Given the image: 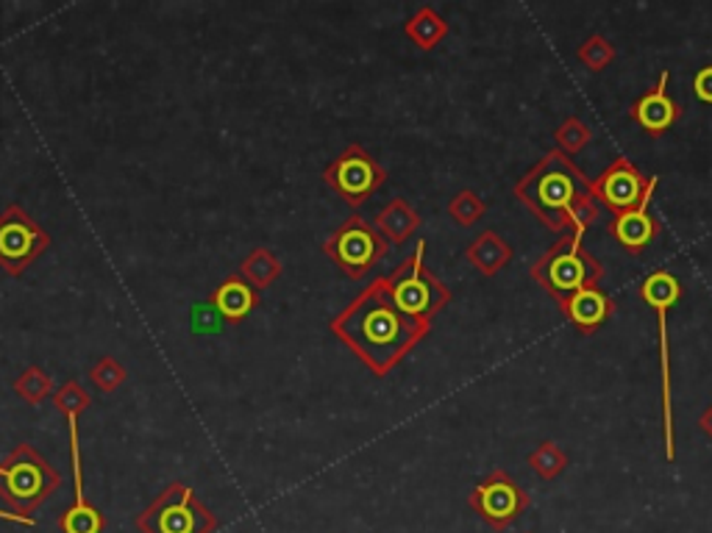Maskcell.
Segmentation results:
<instances>
[{
	"label": "cell",
	"instance_id": "obj_1",
	"mask_svg": "<svg viewBox=\"0 0 712 533\" xmlns=\"http://www.w3.org/2000/svg\"><path fill=\"white\" fill-rule=\"evenodd\" d=\"M329 331L376 378H384L429 336L432 323H421L399 312L379 276L337 317H332Z\"/></svg>",
	"mask_w": 712,
	"mask_h": 533
},
{
	"label": "cell",
	"instance_id": "obj_2",
	"mask_svg": "<svg viewBox=\"0 0 712 533\" xmlns=\"http://www.w3.org/2000/svg\"><path fill=\"white\" fill-rule=\"evenodd\" d=\"M590 178L562 150H549L515 184V198L556 234L585 236L598 220V204L590 195Z\"/></svg>",
	"mask_w": 712,
	"mask_h": 533
},
{
	"label": "cell",
	"instance_id": "obj_3",
	"mask_svg": "<svg viewBox=\"0 0 712 533\" xmlns=\"http://www.w3.org/2000/svg\"><path fill=\"white\" fill-rule=\"evenodd\" d=\"M56 489H61V473L34 444H18L0 459V500L9 511L34 517Z\"/></svg>",
	"mask_w": 712,
	"mask_h": 533
},
{
	"label": "cell",
	"instance_id": "obj_4",
	"mask_svg": "<svg viewBox=\"0 0 712 533\" xmlns=\"http://www.w3.org/2000/svg\"><path fill=\"white\" fill-rule=\"evenodd\" d=\"M585 236L562 234L538 262L529 267L531 281H538L560 303L579 289L598 287L604 278V264L585 247Z\"/></svg>",
	"mask_w": 712,
	"mask_h": 533
},
{
	"label": "cell",
	"instance_id": "obj_5",
	"mask_svg": "<svg viewBox=\"0 0 712 533\" xmlns=\"http://www.w3.org/2000/svg\"><path fill=\"white\" fill-rule=\"evenodd\" d=\"M423 258H426V240L417 242L412 256H406L390 276H381V281L399 312L421 323H432L451 303V289L435 273L426 270Z\"/></svg>",
	"mask_w": 712,
	"mask_h": 533
},
{
	"label": "cell",
	"instance_id": "obj_6",
	"mask_svg": "<svg viewBox=\"0 0 712 533\" xmlns=\"http://www.w3.org/2000/svg\"><path fill=\"white\" fill-rule=\"evenodd\" d=\"M640 298L648 309L657 312L659 328V375H663V444L665 459L676 462V422H674V378H670V341H668V312L682 298V283L670 270H654L640 283Z\"/></svg>",
	"mask_w": 712,
	"mask_h": 533
},
{
	"label": "cell",
	"instance_id": "obj_7",
	"mask_svg": "<svg viewBox=\"0 0 712 533\" xmlns=\"http://www.w3.org/2000/svg\"><path fill=\"white\" fill-rule=\"evenodd\" d=\"M134 525L139 533H215L220 520L195 498L193 486L173 480L146 511L134 517Z\"/></svg>",
	"mask_w": 712,
	"mask_h": 533
},
{
	"label": "cell",
	"instance_id": "obj_8",
	"mask_svg": "<svg viewBox=\"0 0 712 533\" xmlns=\"http://www.w3.org/2000/svg\"><path fill=\"white\" fill-rule=\"evenodd\" d=\"M390 242L376 231L374 222L365 220L359 211L345 217L337 228L332 231L326 242H323V253L334 262L340 273L351 281H363L376 264L387 256Z\"/></svg>",
	"mask_w": 712,
	"mask_h": 533
},
{
	"label": "cell",
	"instance_id": "obj_9",
	"mask_svg": "<svg viewBox=\"0 0 712 533\" xmlns=\"http://www.w3.org/2000/svg\"><path fill=\"white\" fill-rule=\"evenodd\" d=\"M50 247V234L20 204L0 211V270L20 278Z\"/></svg>",
	"mask_w": 712,
	"mask_h": 533
},
{
	"label": "cell",
	"instance_id": "obj_10",
	"mask_svg": "<svg viewBox=\"0 0 712 533\" xmlns=\"http://www.w3.org/2000/svg\"><path fill=\"white\" fill-rule=\"evenodd\" d=\"M323 181L356 211L379 193L381 184L387 181V170L370 157L363 144L354 142L332 164L323 167Z\"/></svg>",
	"mask_w": 712,
	"mask_h": 533
},
{
	"label": "cell",
	"instance_id": "obj_11",
	"mask_svg": "<svg viewBox=\"0 0 712 533\" xmlns=\"http://www.w3.org/2000/svg\"><path fill=\"white\" fill-rule=\"evenodd\" d=\"M587 189H590L596 204L607 206L618 217L652 204V195L657 189V175H643L634 167V162H629L627 157H618L610 167L601 170L598 178H590Z\"/></svg>",
	"mask_w": 712,
	"mask_h": 533
},
{
	"label": "cell",
	"instance_id": "obj_12",
	"mask_svg": "<svg viewBox=\"0 0 712 533\" xmlns=\"http://www.w3.org/2000/svg\"><path fill=\"white\" fill-rule=\"evenodd\" d=\"M471 509L487 522L493 531H507L526 509H529L531 498L529 491L507 475V470L495 467L482 484H476V489L468 495Z\"/></svg>",
	"mask_w": 712,
	"mask_h": 533
},
{
	"label": "cell",
	"instance_id": "obj_13",
	"mask_svg": "<svg viewBox=\"0 0 712 533\" xmlns=\"http://www.w3.org/2000/svg\"><path fill=\"white\" fill-rule=\"evenodd\" d=\"M70 464H73L76 480L73 506L67 511H61L56 525H59L61 533H103L106 531V514L87 500L84 491V464H81L79 431H70Z\"/></svg>",
	"mask_w": 712,
	"mask_h": 533
},
{
	"label": "cell",
	"instance_id": "obj_14",
	"mask_svg": "<svg viewBox=\"0 0 712 533\" xmlns=\"http://www.w3.org/2000/svg\"><path fill=\"white\" fill-rule=\"evenodd\" d=\"M668 81L670 72L663 70L659 72L657 84H654L646 95L638 97V101L632 103V108H629V117L654 139L663 137V134L668 131V128H674L676 123H679V117H682V106L668 95Z\"/></svg>",
	"mask_w": 712,
	"mask_h": 533
},
{
	"label": "cell",
	"instance_id": "obj_15",
	"mask_svg": "<svg viewBox=\"0 0 712 533\" xmlns=\"http://www.w3.org/2000/svg\"><path fill=\"white\" fill-rule=\"evenodd\" d=\"M556 306L562 309V314L567 317V323L574 325L579 334L590 336L596 334L601 325H607L616 314V300L604 292L601 287H587L579 292L562 298Z\"/></svg>",
	"mask_w": 712,
	"mask_h": 533
},
{
	"label": "cell",
	"instance_id": "obj_16",
	"mask_svg": "<svg viewBox=\"0 0 712 533\" xmlns=\"http://www.w3.org/2000/svg\"><path fill=\"white\" fill-rule=\"evenodd\" d=\"M209 303L226 325H240L248 314L260 309L262 298L260 289H254L240 273H234V276H226L223 281L215 287Z\"/></svg>",
	"mask_w": 712,
	"mask_h": 533
},
{
	"label": "cell",
	"instance_id": "obj_17",
	"mask_svg": "<svg viewBox=\"0 0 712 533\" xmlns=\"http://www.w3.org/2000/svg\"><path fill=\"white\" fill-rule=\"evenodd\" d=\"M612 240L623 247L627 253H643L659 234H663V222L659 217H654L648 211V206L643 209L627 211V215L612 217V222L607 225Z\"/></svg>",
	"mask_w": 712,
	"mask_h": 533
},
{
	"label": "cell",
	"instance_id": "obj_18",
	"mask_svg": "<svg viewBox=\"0 0 712 533\" xmlns=\"http://www.w3.org/2000/svg\"><path fill=\"white\" fill-rule=\"evenodd\" d=\"M466 258L484 278H493L513 262V245L498 231L487 228L466 247Z\"/></svg>",
	"mask_w": 712,
	"mask_h": 533
},
{
	"label": "cell",
	"instance_id": "obj_19",
	"mask_svg": "<svg viewBox=\"0 0 712 533\" xmlns=\"http://www.w3.org/2000/svg\"><path fill=\"white\" fill-rule=\"evenodd\" d=\"M374 225L376 231L390 242V245H404V242L415 234L417 228L423 225V220L404 198H393L384 209L379 211V215H376Z\"/></svg>",
	"mask_w": 712,
	"mask_h": 533
},
{
	"label": "cell",
	"instance_id": "obj_20",
	"mask_svg": "<svg viewBox=\"0 0 712 533\" xmlns=\"http://www.w3.org/2000/svg\"><path fill=\"white\" fill-rule=\"evenodd\" d=\"M406 39H412V45H417L421 50H435L437 45L448 36V23L440 12H435L432 7H421L410 20L404 23Z\"/></svg>",
	"mask_w": 712,
	"mask_h": 533
},
{
	"label": "cell",
	"instance_id": "obj_21",
	"mask_svg": "<svg viewBox=\"0 0 712 533\" xmlns=\"http://www.w3.org/2000/svg\"><path fill=\"white\" fill-rule=\"evenodd\" d=\"M282 270L284 267L282 262H278V256L265 245L254 247V251L248 253L240 262V276L254 289L273 287V283L278 281V276H282Z\"/></svg>",
	"mask_w": 712,
	"mask_h": 533
},
{
	"label": "cell",
	"instance_id": "obj_22",
	"mask_svg": "<svg viewBox=\"0 0 712 533\" xmlns=\"http://www.w3.org/2000/svg\"><path fill=\"white\" fill-rule=\"evenodd\" d=\"M54 406L56 412L67 420V431H73V428H79L81 414L92 406V395L79 384V381L70 378V381H65V384L54 392Z\"/></svg>",
	"mask_w": 712,
	"mask_h": 533
},
{
	"label": "cell",
	"instance_id": "obj_23",
	"mask_svg": "<svg viewBox=\"0 0 712 533\" xmlns=\"http://www.w3.org/2000/svg\"><path fill=\"white\" fill-rule=\"evenodd\" d=\"M12 390H14V395L23 397L25 403H31V406H39V403L48 401V397L54 395V378H50L48 372L37 364L25 367V370L20 372V378H14Z\"/></svg>",
	"mask_w": 712,
	"mask_h": 533
},
{
	"label": "cell",
	"instance_id": "obj_24",
	"mask_svg": "<svg viewBox=\"0 0 712 533\" xmlns=\"http://www.w3.org/2000/svg\"><path fill=\"white\" fill-rule=\"evenodd\" d=\"M567 464H571L567 453L560 448V444L551 442V439L540 442L538 448L529 453V467L535 470L543 480L560 478V475L567 470Z\"/></svg>",
	"mask_w": 712,
	"mask_h": 533
},
{
	"label": "cell",
	"instance_id": "obj_25",
	"mask_svg": "<svg viewBox=\"0 0 712 533\" xmlns=\"http://www.w3.org/2000/svg\"><path fill=\"white\" fill-rule=\"evenodd\" d=\"M556 150H562L565 157H576L587 144L593 142V131L587 123H582L579 117H565L554 131Z\"/></svg>",
	"mask_w": 712,
	"mask_h": 533
},
{
	"label": "cell",
	"instance_id": "obj_26",
	"mask_svg": "<svg viewBox=\"0 0 712 533\" xmlns=\"http://www.w3.org/2000/svg\"><path fill=\"white\" fill-rule=\"evenodd\" d=\"M576 59H579L590 72H601V70H607L612 61H616V45H612L607 36L593 34L579 45V50H576Z\"/></svg>",
	"mask_w": 712,
	"mask_h": 533
},
{
	"label": "cell",
	"instance_id": "obj_27",
	"mask_svg": "<svg viewBox=\"0 0 712 533\" xmlns=\"http://www.w3.org/2000/svg\"><path fill=\"white\" fill-rule=\"evenodd\" d=\"M126 378H128L126 367H123L115 356H103V359L90 370V384L95 386L97 392H103V395H112V392L120 390Z\"/></svg>",
	"mask_w": 712,
	"mask_h": 533
},
{
	"label": "cell",
	"instance_id": "obj_28",
	"mask_svg": "<svg viewBox=\"0 0 712 533\" xmlns=\"http://www.w3.org/2000/svg\"><path fill=\"white\" fill-rule=\"evenodd\" d=\"M484 211H487V206H484V200L479 198V193H473V189H462V193L453 195L451 204H448V217L462 228L482 220Z\"/></svg>",
	"mask_w": 712,
	"mask_h": 533
},
{
	"label": "cell",
	"instance_id": "obj_29",
	"mask_svg": "<svg viewBox=\"0 0 712 533\" xmlns=\"http://www.w3.org/2000/svg\"><path fill=\"white\" fill-rule=\"evenodd\" d=\"M693 92L701 103H712V65L701 67L693 76Z\"/></svg>",
	"mask_w": 712,
	"mask_h": 533
},
{
	"label": "cell",
	"instance_id": "obj_30",
	"mask_svg": "<svg viewBox=\"0 0 712 533\" xmlns=\"http://www.w3.org/2000/svg\"><path fill=\"white\" fill-rule=\"evenodd\" d=\"M0 520H7V522H18V525L37 528V520H34V517L18 514V511H3V509H0Z\"/></svg>",
	"mask_w": 712,
	"mask_h": 533
},
{
	"label": "cell",
	"instance_id": "obj_31",
	"mask_svg": "<svg viewBox=\"0 0 712 533\" xmlns=\"http://www.w3.org/2000/svg\"><path fill=\"white\" fill-rule=\"evenodd\" d=\"M699 428H701V433H704V437L712 442V403L704 408V412H701Z\"/></svg>",
	"mask_w": 712,
	"mask_h": 533
}]
</instances>
